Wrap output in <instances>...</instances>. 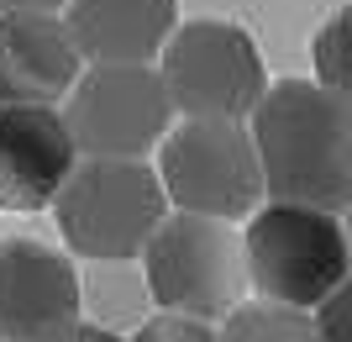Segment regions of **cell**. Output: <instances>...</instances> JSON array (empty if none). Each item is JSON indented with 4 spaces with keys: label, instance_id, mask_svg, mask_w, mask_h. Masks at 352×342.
<instances>
[{
    "label": "cell",
    "instance_id": "cell-11",
    "mask_svg": "<svg viewBox=\"0 0 352 342\" xmlns=\"http://www.w3.org/2000/svg\"><path fill=\"white\" fill-rule=\"evenodd\" d=\"M85 63H153L179 27L174 0H69L63 16Z\"/></svg>",
    "mask_w": 352,
    "mask_h": 342
},
{
    "label": "cell",
    "instance_id": "cell-15",
    "mask_svg": "<svg viewBox=\"0 0 352 342\" xmlns=\"http://www.w3.org/2000/svg\"><path fill=\"white\" fill-rule=\"evenodd\" d=\"M316 337L321 342H352V274L316 306Z\"/></svg>",
    "mask_w": 352,
    "mask_h": 342
},
{
    "label": "cell",
    "instance_id": "cell-9",
    "mask_svg": "<svg viewBox=\"0 0 352 342\" xmlns=\"http://www.w3.org/2000/svg\"><path fill=\"white\" fill-rule=\"evenodd\" d=\"M79 164L74 132L53 105L0 100V211H43Z\"/></svg>",
    "mask_w": 352,
    "mask_h": 342
},
{
    "label": "cell",
    "instance_id": "cell-18",
    "mask_svg": "<svg viewBox=\"0 0 352 342\" xmlns=\"http://www.w3.org/2000/svg\"><path fill=\"white\" fill-rule=\"evenodd\" d=\"M342 226H347V248H352V206H347V222H342Z\"/></svg>",
    "mask_w": 352,
    "mask_h": 342
},
{
    "label": "cell",
    "instance_id": "cell-4",
    "mask_svg": "<svg viewBox=\"0 0 352 342\" xmlns=\"http://www.w3.org/2000/svg\"><path fill=\"white\" fill-rule=\"evenodd\" d=\"M137 258L147 264V290L163 311L206 316V321H221L232 306H242L252 284L248 253H242V237L232 232V222L200 216V211L163 216Z\"/></svg>",
    "mask_w": 352,
    "mask_h": 342
},
{
    "label": "cell",
    "instance_id": "cell-12",
    "mask_svg": "<svg viewBox=\"0 0 352 342\" xmlns=\"http://www.w3.org/2000/svg\"><path fill=\"white\" fill-rule=\"evenodd\" d=\"M221 342H321L316 337V316L284 300H242L221 316Z\"/></svg>",
    "mask_w": 352,
    "mask_h": 342
},
{
    "label": "cell",
    "instance_id": "cell-2",
    "mask_svg": "<svg viewBox=\"0 0 352 342\" xmlns=\"http://www.w3.org/2000/svg\"><path fill=\"white\" fill-rule=\"evenodd\" d=\"M58 232L79 258H137L153 237V226L168 216L158 169L142 158H79L63 179L58 200Z\"/></svg>",
    "mask_w": 352,
    "mask_h": 342
},
{
    "label": "cell",
    "instance_id": "cell-1",
    "mask_svg": "<svg viewBox=\"0 0 352 342\" xmlns=\"http://www.w3.org/2000/svg\"><path fill=\"white\" fill-rule=\"evenodd\" d=\"M252 142L274 200L352 206V95L321 79H279L252 105Z\"/></svg>",
    "mask_w": 352,
    "mask_h": 342
},
{
    "label": "cell",
    "instance_id": "cell-8",
    "mask_svg": "<svg viewBox=\"0 0 352 342\" xmlns=\"http://www.w3.org/2000/svg\"><path fill=\"white\" fill-rule=\"evenodd\" d=\"M79 321L74 264L32 237L0 242V342H58Z\"/></svg>",
    "mask_w": 352,
    "mask_h": 342
},
{
    "label": "cell",
    "instance_id": "cell-6",
    "mask_svg": "<svg viewBox=\"0 0 352 342\" xmlns=\"http://www.w3.org/2000/svg\"><path fill=\"white\" fill-rule=\"evenodd\" d=\"M63 121L79 158H142L174 121V95L153 63H89L74 79Z\"/></svg>",
    "mask_w": 352,
    "mask_h": 342
},
{
    "label": "cell",
    "instance_id": "cell-14",
    "mask_svg": "<svg viewBox=\"0 0 352 342\" xmlns=\"http://www.w3.org/2000/svg\"><path fill=\"white\" fill-rule=\"evenodd\" d=\"M132 342H221V332L206 316H184V311H163L147 327H137Z\"/></svg>",
    "mask_w": 352,
    "mask_h": 342
},
{
    "label": "cell",
    "instance_id": "cell-3",
    "mask_svg": "<svg viewBox=\"0 0 352 342\" xmlns=\"http://www.w3.org/2000/svg\"><path fill=\"white\" fill-rule=\"evenodd\" d=\"M242 253H248L252 290L263 300L300 306V311L321 306L352 274L347 226L337 222V211L300 206V200H274V206L252 211Z\"/></svg>",
    "mask_w": 352,
    "mask_h": 342
},
{
    "label": "cell",
    "instance_id": "cell-13",
    "mask_svg": "<svg viewBox=\"0 0 352 342\" xmlns=\"http://www.w3.org/2000/svg\"><path fill=\"white\" fill-rule=\"evenodd\" d=\"M310 58H316V79H321V85L352 95V6H342V11L316 32Z\"/></svg>",
    "mask_w": 352,
    "mask_h": 342
},
{
    "label": "cell",
    "instance_id": "cell-7",
    "mask_svg": "<svg viewBox=\"0 0 352 342\" xmlns=\"http://www.w3.org/2000/svg\"><path fill=\"white\" fill-rule=\"evenodd\" d=\"M163 85L174 95V111L184 116H236L248 121L263 100L268 74L242 27L232 21H184L163 43Z\"/></svg>",
    "mask_w": 352,
    "mask_h": 342
},
{
    "label": "cell",
    "instance_id": "cell-17",
    "mask_svg": "<svg viewBox=\"0 0 352 342\" xmlns=\"http://www.w3.org/2000/svg\"><path fill=\"white\" fill-rule=\"evenodd\" d=\"M69 0H0V11H63Z\"/></svg>",
    "mask_w": 352,
    "mask_h": 342
},
{
    "label": "cell",
    "instance_id": "cell-10",
    "mask_svg": "<svg viewBox=\"0 0 352 342\" xmlns=\"http://www.w3.org/2000/svg\"><path fill=\"white\" fill-rule=\"evenodd\" d=\"M79 74L85 58L53 11H0V100L58 105Z\"/></svg>",
    "mask_w": 352,
    "mask_h": 342
},
{
    "label": "cell",
    "instance_id": "cell-16",
    "mask_svg": "<svg viewBox=\"0 0 352 342\" xmlns=\"http://www.w3.org/2000/svg\"><path fill=\"white\" fill-rule=\"evenodd\" d=\"M58 342H121V337H116L111 327H85V321H74V327L63 332Z\"/></svg>",
    "mask_w": 352,
    "mask_h": 342
},
{
    "label": "cell",
    "instance_id": "cell-5",
    "mask_svg": "<svg viewBox=\"0 0 352 342\" xmlns=\"http://www.w3.org/2000/svg\"><path fill=\"white\" fill-rule=\"evenodd\" d=\"M158 179L168 206L242 222L263 200V164L258 142L236 116H184L174 132H163Z\"/></svg>",
    "mask_w": 352,
    "mask_h": 342
}]
</instances>
